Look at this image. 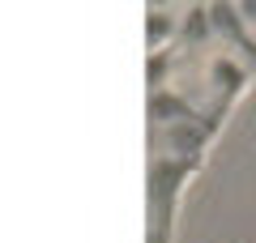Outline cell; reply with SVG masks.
Returning <instances> with one entry per match:
<instances>
[{
    "label": "cell",
    "mask_w": 256,
    "mask_h": 243,
    "mask_svg": "<svg viewBox=\"0 0 256 243\" xmlns=\"http://www.w3.org/2000/svg\"><path fill=\"white\" fill-rule=\"evenodd\" d=\"M230 22L239 26V34H244V43L256 52V4H239V9H230Z\"/></svg>",
    "instance_id": "obj_1"
}]
</instances>
